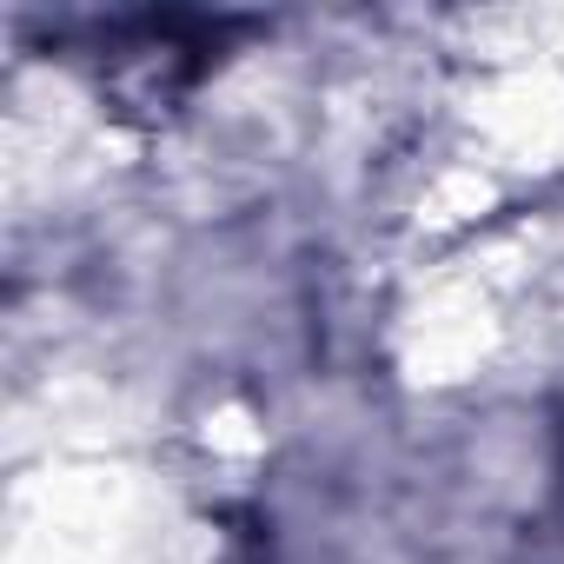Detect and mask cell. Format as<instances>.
I'll list each match as a JSON object with an SVG mask.
<instances>
[{
  "label": "cell",
  "instance_id": "obj_2",
  "mask_svg": "<svg viewBox=\"0 0 564 564\" xmlns=\"http://www.w3.org/2000/svg\"><path fill=\"white\" fill-rule=\"evenodd\" d=\"M557 465H564V432H557Z\"/></svg>",
  "mask_w": 564,
  "mask_h": 564
},
{
  "label": "cell",
  "instance_id": "obj_1",
  "mask_svg": "<svg viewBox=\"0 0 564 564\" xmlns=\"http://www.w3.org/2000/svg\"><path fill=\"white\" fill-rule=\"evenodd\" d=\"M259 21L239 14H186V8H147V14H107L74 28V61L100 87V100L127 120H166L180 100L199 94V80L232 54L239 34Z\"/></svg>",
  "mask_w": 564,
  "mask_h": 564
}]
</instances>
